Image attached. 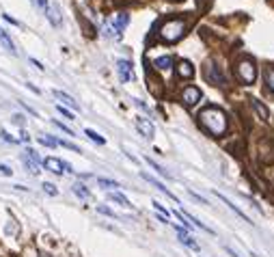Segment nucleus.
I'll return each instance as SVG.
<instances>
[{
  "mask_svg": "<svg viewBox=\"0 0 274 257\" xmlns=\"http://www.w3.org/2000/svg\"><path fill=\"white\" fill-rule=\"evenodd\" d=\"M199 121L212 137H222V134L227 132V115L220 108H216V106H210V108L201 110Z\"/></svg>",
  "mask_w": 274,
  "mask_h": 257,
  "instance_id": "f257e3e1",
  "label": "nucleus"
},
{
  "mask_svg": "<svg viewBox=\"0 0 274 257\" xmlns=\"http://www.w3.org/2000/svg\"><path fill=\"white\" fill-rule=\"evenodd\" d=\"M186 28H188L186 20L171 18V20H167V22L160 26V37L167 41V44H175V41H179L186 35Z\"/></svg>",
  "mask_w": 274,
  "mask_h": 257,
  "instance_id": "f03ea898",
  "label": "nucleus"
},
{
  "mask_svg": "<svg viewBox=\"0 0 274 257\" xmlns=\"http://www.w3.org/2000/svg\"><path fill=\"white\" fill-rule=\"evenodd\" d=\"M205 78H207V82H210V84H214V87H220V89H227L229 87V82H227L225 74H222V69L216 65L214 61H210L205 65Z\"/></svg>",
  "mask_w": 274,
  "mask_h": 257,
  "instance_id": "7ed1b4c3",
  "label": "nucleus"
},
{
  "mask_svg": "<svg viewBox=\"0 0 274 257\" xmlns=\"http://www.w3.org/2000/svg\"><path fill=\"white\" fill-rule=\"evenodd\" d=\"M237 78H240L244 84H253L255 78H257V67H255V63L248 61V59H244V61L237 63Z\"/></svg>",
  "mask_w": 274,
  "mask_h": 257,
  "instance_id": "20e7f679",
  "label": "nucleus"
},
{
  "mask_svg": "<svg viewBox=\"0 0 274 257\" xmlns=\"http://www.w3.org/2000/svg\"><path fill=\"white\" fill-rule=\"evenodd\" d=\"M41 164H43V167H46L48 171H52V173H56V175H63V173H74V169H71L67 162L59 160V158H46V160H43Z\"/></svg>",
  "mask_w": 274,
  "mask_h": 257,
  "instance_id": "39448f33",
  "label": "nucleus"
},
{
  "mask_svg": "<svg viewBox=\"0 0 274 257\" xmlns=\"http://www.w3.org/2000/svg\"><path fill=\"white\" fill-rule=\"evenodd\" d=\"M22 162H24V167L31 171L33 175H39L41 171H39V164H41V160H39V156L33 152V149H28V152H24L22 154Z\"/></svg>",
  "mask_w": 274,
  "mask_h": 257,
  "instance_id": "423d86ee",
  "label": "nucleus"
},
{
  "mask_svg": "<svg viewBox=\"0 0 274 257\" xmlns=\"http://www.w3.org/2000/svg\"><path fill=\"white\" fill-rule=\"evenodd\" d=\"M134 125H136V130L141 132V137H145V139H154V134H156V125H154V121H151V119L139 117V119L134 121Z\"/></svg>",
  "mask_w": 274,
  "mask_h": 257,
  "instance_id": "0eeeda50",
  "label": "nucleus"
},
{
  "mask_svg": "<svg viewBox=\"0 0 274 257\" xmlns=\"http://www.w3.org/2000/svg\"><path fill=\"white\" fill-rule=\"evenodd\" d=\"M201 97H203V93H201V89L199 87H186L184 89V93H182V99H184V104L186 106H197L201 102Z\"/></svg>",
  "mask_w": 274,
  "mask_h": 257,
  "instance_id": "6e6552de",
  "label": "nucleus"
},
{
  "mask_svg": "<svg viewBox=\"0 0 274 257\" xmlns=\"http://www.w3.org/2000/svg\"><path fill=\"white\" fill-rule=\"evenodd\" d=\"M129 24V16L127 13H117L112 18V28H114V39H121V33L125 31V26Z\"/></svg>",
  "mask_w": 274,
  "mask_h": 257,
  "instance_id": "1a4fd4ad",
  "label": "nucleus"
},
{
  "mask_svg": "<svg viewBox=\"0 0 274 257\" xmlns=\"http://www.w3.org/2000/svg\"><path fill=\"white\" fill-rule=\"evenodd\" d=\"M117 71H119V78H121V82H129V80H134V71H132V63L129 61H117Z\"/></svg>",
  "mask_w": 274,
  "mask_h": 257,
  "instance_id": "9d476101",
  "label": "nucleus"
},
{
  "mask_svg": "<svg viewBox=\"0 0 274 257\" xmlns=\"http://www.w3.org/2000/svg\"><path fill=\"white\" fill-rule=\"evenodd\" d=\"M46 16H48V22L52 26H61L63 24V16H61V9L56 5H48L46 7Z\"/></svg>",
  "mask_w": 274,
  "mask_h": 257,
  "instance_id": "9b49d317",
  "label": "nucleus"
},
{
  "mask_svg": "<svg viewBox=\"0 0 274 257\" xmlns=\"http://www.w3.org/2000/svg\"><path fill=\"white\" fill-rule=\"evenodd\" d=\"M175 71H177V76L182 78V80H190V78L194 76V69L190 65V61H179L175 65Z\"/></svg>",
  "mask_w": 274,
  "mask_h": 257,
  "instance_id": "f8f14e48",
  "label": "nucleus"
},
{
  "mask_svg": "<svg viewBox=\"0 0 274 257\" xmlns=\"http://www.w3.org/2000/svg\"><path fill=\"white\" fill-rule=\"evenodd\" d=\"M143 180H147V182L151 184V186H156V188H158V190H160V192H164V195H167L169 199H173V201H177V197H175V195H173V192H171L169 188H164V186H162V184H160V182H158V180H156V177H151V175H147V173H143Z\"/></svg>",
  "mask_w": 274,
  "mask_h": 257,
  "instance_id": "ddd939ff",
  "label": "nucleus"
},
{
  "mask_svg": "<svg viewBox=\"0 0 274 257\" xmlns=\"http://www.w3.org/2000/svg\"><path fill=\"white\" fill-rule=\"evenodd\" d=\"M214 195H216V197H218V199H220V201H222V203H225V205H227V208H229V210H231V212H235V214H237V216H240V218H244V220H246V223H250V218L246 216V214H244V212H242L240 208H235V205H233L231 201H229V199H227L225 195H220V192H214Z\"/></svg>",
  "mask_w": 274,
  "mask_h": 257,
  "instance_id": "4468645a",
  "label": "nucleus"
},
{
  "mask_svg": "<svg viewBox=\"0 0 274 257\" xmlns=\"http://www.w3.org/2000/svg\"><path fill=\"white\" fill-rule=\"evenodd\" d=\"M52 95L56 97V99H61V102L65 104V106H69V108H74V110H78V102L71 95H67V93H63V91H52Z\"/></svg>",
  "mask_w": 274,
  "mask_h": 257,
  "instance_id": "2eb2a0df",
  "label": "nucleus"
},
{
  "mask_svg": "<svg viewBox=\"0 0 274 257\" xmlns=\"http://www.w3.org/2000/svg\"><path fill=\"white\" fill-rule=\"evenodd\" d=\"M250 106L255 108V112L259 115V119H261V121H270V110L263 106V102H259V99H253V102H250Z\"/></svg>",
  "mask_w": 274,
  "mask_h": 257,
  "instance_id": "dca6fc26",
  "label": "nucleus"
},
{
  "mask_svg": "<svg viewBox=\"0 0 274 257\" xmlns=\"http://www.w3.org/2000/svg\"><path fill=\"white\" fill-rule=\"evenodd\" d=\"M175 229L179 231V240H182L186 246H190V248H194V251H199V244H197V242H194L192 235L186 233V229H182V227H175Z\"/></svg>",
  "mask_w": 274,
  "mask_h": 257,
  "instance_id": "f3484780",
  "label": "nucleus"
},
{
  "mask_svg": "<svg viewBox=\"0 0 274 257\" xmlns=\"http://www.w3.org/2000/svg\"><path fill=\"white\" fill-rule=\"evenodd\" d=\"M154 65L158 67V69H171V65H173V59L167 54V56H158V59L154 61Z\"/></svg>",
  "mask_w": 274,
  "mask_h": 257,
  "instance_id": "a211bd4d",
  "label": "nucleus"
},
{
  "mask_svg": "<svg viewBox=\"0 0 274 257\" xmlns=\"http://www.w3.org/2000/svg\"><path fill=\"white\" fill-rule=\"evenodd\" d=\"M108 199L114 203H119V205H123V208H129V201H127V197H123L121 192H108Z\"/></svg>",
  "mask_w": 274,
  "mask_h": 257,
  "instance_id": "6ab92c4d",
  "label": "nucleus"
},
{
  "mask_svg": "<svg viewBox=\"0 0 274 257\" xmlns=\"http://www.w3.org/2000/svg\"><path fill=\"white\" fill-rule=\"evenodd\" d=\"M0 44H3L7 50H9V52L16 54V46H13V41L9 39V35H7V33L3 31V28H0Z\"/></svg>",
  "mask_w": 274,
  "mask_h": 257,
  "instance_id": "aec40b11",
  "label": "nucleus"
},
{
  "mask_svg": "<svg viewBox=\"0 0 274 257\" xmlns=\"http://www.w3.org/2000/svg\"><path fill=\"white\" fill-rule=\"evenodd\" d=\"M145 160H147V164H149V167H151V169H154V171H158V175L167 177V180H171V177H173V175L169 173V171H167V169H162V167H160V164H158V162H154V160H149V158H145Z\"/></svg>",
  "mask_w": 274,
  "mask_h": 257,
  "instance_id": "412c9836",
  "label": "nucleus"
},
{
  "mask_svg": "<svg viewBox=\"0 0 274 257\" xmlns=\"http://www.w3.org/2000/svg\"><path fill=\"white\" fill-rule=\"evenodd\" d=\"M84 134H86V137H89L93 143H97V145H104V143H106V139H104V137H99V134H97L95 130H89V127H86Z\"/></svg>",
  "mask_w": 274,
  "mask_h": 257,
  "instance_id": "4be33fe9",
  "label": "nucleus"
},
{
  "mask_svg": "<svg viewBox=\"0 0 274 257\" xmlns=\"http://www.w3.org/2000/svg\"><path fill=\"white\" fill-rule=\"evenodd\" d=\"M74 192H76V195L80 197V199H91V192L86 190V186H82V184H76V186H74Z\"/></svg>",
  "mask_w": 274,
  "mask_h": 257,
  "instance_id": "5701e85b",
  "label": "nucleus"
},
{
  "mask_svg": "<svg viewBox=\"0 0 274 257\" xmlns=\"http://www.w3.org/2000/svg\"><path fill=\"white\" fill-rule=\"evenodd\" d=\"M97 184H99V186H104V188H119V182H114V180H106V177H99Z\"/></svg>",
  "mask_w": 274,
  "mask_h": 257,
  "instance_id": "b1692460",
  "label": "nucleus"
},
{
  "mask_svg": "<svg viewBox=\"0 0 274 257\" xmlns=\"http://www.w3.org/2000/svg\"><path fill=\"white\" fill-rule=\"evenodd\" d=\"M39 143H41V145H46V147H56V145H59V141L52 139V137H39Z\"/></svg>",
  "mask_w": 274,
  "mask_h": 257,
  "instance_id": "393cba45",
  "label": "nucleus"
},
{
  "mask_svg": "<svg viewBox=\"0 0 274 257\" xmlns=\"http://www.w3.org/2000/svg\"><path fill=\"white\" fill-rule=\"evenodd\" d=\"M134 104H136V106H139V108H141V110H145V112H147V115H149V117H154V110H151V108H149V106H147L145 102H143V99H134Z\"/></svg>",
  "mask_w": 274,
  "mask_h": 257,
  "instance_id": "a878e982",
  "label": "nucleus"
},
{
  "mask_svg": "<svg viewBox=\"0 0 274 257\" xmlns=\"http://www.w3.org/2000/svg\"><path fill=\"white\" fill-rule=\"evenodd\" d=\"M154 208H156V212H160V214H162V216H164V218H169V216H171V212H169L167 208H164V205H162V203H158V201H154Z\"/></svg>",
  "mask_w": 274,
  "mask_h": 257,
  "instance_id": "bb28decb",
  "label": "nucleus"
},
{
  "mask_svg": "<svg viewBox=\"0 0 274 257\" xmlns=\"http://www.w3.org/2000/svg\"><path fill=\"white\" fill-rule=\"evenodd\" d=\"M265 82H268V87L274 91V69H265Z\"/></svg>",
  "mask_w": 274,
  "mask_h": 257,
  "instance_id": "cd10ccee",
  "label": "nucleus"
},
{
  "mask_svg": "<svg viewBox=\"0 0 274 257\" xmlns=\"http://www.w3.org/2000/svg\"><path fill=\"white\" fill-rule=\"evenodd\" d=\"M43 190H46L48 195H52V197H56V195H59V190H56V188H54V186H52V184H50V182H46V184H43Z\"/></svg>",
  "mask_w": 274,
  "mask_h": 257,
  "instance_id": "c85d7f7f",
  "label": "nucleus"
},
{
  "mask_svg": "<svg viewBox=\"0 0 274 257\" xmlns=\"http://www.w3.org/2000/svg\"><path fill=\"white\" fill-rule=\"evenodd\" d=\"M54 125L59 127V130H63L65 134H69V137H74V132H71V127H67L65 123H61V121H54Z\"/></svg>",
  "mask_w": 274,
  "mask_h": 257,
  "instance_id": "c756f323",
  "label": "nucleus"
},
{
  "mask_svg": "<svg viewBox=\"0 0 274 257\" xmlns=\"http://www.w3.org/2000/svg\"><path fill=\"white\" fill-rule=\"evenodd\" d=\"M59 145H63V147H67V149H71V152H80V147H76L74 143H69V141H59Z\"/></svg>",
  "mask_w": 274,
  "mask_h": 257,
  "instance_id": "7c9ffc66",
  "label": "nucleus"
},
{
  "mask_svg": "<svg viewBox=\"0 0 274 257\" xmlns=\"http://www.w3.org/2000/svg\"><path fill=\"white\" fill-rule=\"evenodd\" d=\"M0 137H3V141H7V143H11V145H16V143H20L18 139H13V137H11V134H9V132H3V134H0Z\"/></svg>",
  "mask_w": 274,
  "mask_h": 257,
  "instance_id": "2f4dec72",
  "label": "nucleus"
},
{
  "mask_svg": "<svg viewBox=\"0 0 274 257\" xmlns=\"http://www.w3.org/2000/svg\"><path fill=\"white\" fill-rule=\"evenodd\" d=\"M56 110L61 112L63 117H67V119H74V115H71V110H67V108H63V106H56Z\"/></svg>",
  "mask_w": 274,
  "mask_h": 257,
  "instance_id": "473e14b6",
  "label": "nucleus"
},
{
  "mask_svg": "<svg viewBox=\"0 0 274 257\" xmlns=\"http://www.w3.org/2000/svg\"><path fill=\"white\" fill-rule=\"evenodd\" d=\"M0 175H7V177H9V175H13V171L7 167V164H0Z\"/></svg>",
  "mask_w": 274,
  "mask_h": 257,
  "instance_id": "72a5a7b5",
  "label": "nucleus"
},
{
  "mask_svg": "<svg viewBox=\"0 0 274 257\" xmlns=\"http://www.w3.org/2000/svg\"><path fill=\"white\" fill-rule=\"evenodd\" d=\"M33 5H37L39 9H46V7H48V0H33Z\"/></svg>",
  "mask_w": 274,
  "mask_h": 257,
  "instance_id": "f704fd0d",
  "label": "nucleus"
},
{
  "mask_svg": "<svg viewBox=\"0 0 274 257\" xmlns=\"http://www.w3.org/2000/svg\"><path fill=\"white\" fill-rule=\"evenodd\" d=\"M97 212H102V214H106V216H114V212H110L108 208H104V205H99L97 208Z\"/></svg>",
  "mask_w": 274,
  "mask_h": 257,
  "instance_id": "c9c22d12",
  "label": "nucleus"
},
{
  "mask_svg": "<svg viewBox=\"0 0 274 257\" xmlns=\"http://www.w3.org/2000/svg\"><path fill=\"white\" fill-rule=\"evenodd\" d=\"M3 18H5V20H7V22H9V24H13V26H20V22H18V20H13L11 16H7V13H5Z\"/></svg>",
  "mask_w": 274,
  "mask_h": 257,
  "instance_id": "e433bc0d",
  "label": "nucleus"
},
{
  "mask_svg": "<svg viewBox=\"0 0 274 257\" xmlns=\"http://www.w3.org/2000/svg\"><path fill=\"white\" fill-rule=\"evenodd\" d=\"M13 121H16L18 125H22V123H24V117H22V115H16V117H13Z\"/></svg>",
  "mask_w": 274,
  "mask_h": 257,
  "instance_id": "4c0bfd02",
  "label": "nucleus"
},
{
  "mask_svg": "<svg viewBox=\"0 0 274 257\" xmlns=\"http://www.w3.org/2000/svg\"><path fill=\"white\" fill-rule=\"evenodd\" d=\"M225 251H227V253H229V255H233V257H240V255H237V253H235V251H233V248H231V246H227V248H225Z\"/></svg>",
  "mask_w": 274,
  "mask_h": 257,
  "instance_id": "58836bf2",
  "label": "nucleus"
},
{
  "mask_svg": "<svg viewBox=\"0 0 274 257\" xmlns=\"http://www.w3.org/2000/svg\"><path fill=\"white\" fill-rule=\"evenodd\" d=\"M22 141H24V143H28V141H31V137H28L26 132H22Z\"/></svg>",
  "mask_w": 274,
  "mask_h": 257,
  "instance_id": "ea45409f",
  "label": "nucleus"
}]
</instances>
